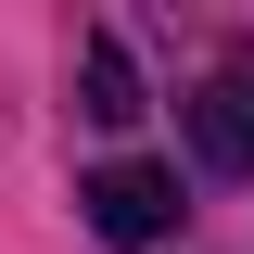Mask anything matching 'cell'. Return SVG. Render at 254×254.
I'll list each match as a JSON object with an SVG mask.
<instances>
[{"instance_id": "3", "label": "cell", "mask_w": 254, "mask_h": 254, "mask_svg": "<svg viewBox=\"0 0 254 254\" xmlns=\"http://www.w3.org/2000/svg\"><path fill=\"white\" fill-rule=\"evenodd\" d=\"M76 115H89V127H140V64H127V38H115V26L76 51Z\"/></svg>"}, {"instance_id": "2", "label": "cell", "mask_w": 254, "mask_h": 254, "mask_svg": "<svg viewBox=\"0 0 254 254\" xmlns=\"http://www.w3.org/2000/svg\"><path fill=\"white\" fill-rule=\"evenodd\" d=\"M190 153L216 165V178H254V64H216L190 89Z\"/></svg>"}, {"instance_id": "1", "label": "cell", "mask_w": 254, "mask_h": 254, "mask_svg": "<svg viewBox=\"0 0 254 254\" xmlns=\"http://www.w3.org/2000/svg\"><path fill=\"white\" fill-rule=\"evenodd\" d=\"M76 203H89V229H102V242H127V254L178 229V178H165V165H140V153H115Z\"/></svg>"}]
</instances>
